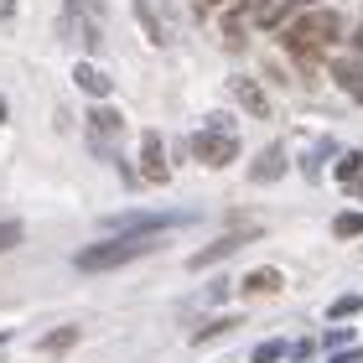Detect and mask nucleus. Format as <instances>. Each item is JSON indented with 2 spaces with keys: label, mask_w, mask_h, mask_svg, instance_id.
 I'll use <instances>...</instances> for the list:
<instances>
[{
  "label": "nucleus",
  "mask_w": 363,
  "mask_h": 363,
  "mask_svg": "<svg viewBox=\"0 0 363 363\" xmlns=\"http://www.w3.org/2000/svg\"><path fill=\"white\" fill-rule=\"evenodd\" d=\"M342 37V16L337 11H306V16H296V21L286 26V47H291V52H317V47H333Z\"/></svg>",
  "instance_id": "2"
},
{
  "label": "nucleus",
  "mask_w": 363,
  "mask_h": 363,
  "mask_svg": "<svg viewBox=\"0 0 363 363\" xmlns=\"http://www.w3.org/2000/svg\"><path fill=\"white\" fill-rule=\"evenodd\" d=\"M0 16H16V0H0Z\"/></svg>",
  "instance_id": "22"
},
{
  "label": "nucleus",
  "mask_w": 363,
  "mask_h": 363,
  "mask_svg": "<svg viewBox=\"0 0 363 363\" xmlns=\"http://www.w3.org/2000/svg\"><path fill=\"white\" fill-rule=\"evenodd\" d=\"M244 317H218V322H208V327H197V337L192 342H213V337H218V333H234V327H239Z\"/></svg>",
  "instance_id": "16"
},
{
  "label": "nucleus",
  "mask_w": 363,
  "mask_h": 363,
  "mask_svg": "<svg viewBox=\"0 0 363 363\" xmlns=\"http://www.w3.org/2000/svg\"><path fill=\"white\" fill-rule=\"evenodd\" d=\"M89 130H94L99 140H114V135L125 130V120H120V109H94V114H89Z\"/></svg>",
  "instance_id": "11"
},
{
  "label": "nucleus",
  "mask_w": 363,
  "mask_h": 363,
  "mask_svg": "<svg viewBox=\"0 0 363 363\" xmlns=\"http://www.w3.org/2000/svg\"><path fill=\"white\" fill-rule=\"evenodd\" d=\"M78 337H84L78 327H57V333H47V337H42V353H68Z\"/></svg>",
  "instance_id": "14"
},
{
  "label": "nucleus",
  "mask_w": 363,
  "mask_h": 363,
  "mask_svg": "<svg viewBox=\"0 0 363 363\" xmlns=\"http://www.w3.org/2000/svg\"><path fill=\"white\" fill-rule=\"evenodd\" d=\"M161 250V234H114V239H104V244H89L84 255H73V265L78 270H120V265H130V259H140V255H156Z\"/></svg>",
  "instance_id": "1"
},
{
  "label": "nucleus",
  "mask_w": 363,
  "mask_h": 363,
  "mask_svg": "<svg viewBox=\"0 0 363 363\" xmlns=\"http://www.w3.org/2000/svg\"><path fill=\"white\" fill-rule=\"evenodd\" d=\"M280 358H286V342H280V337H270V342L255 348V363H280Z\"/></svg>",
  "instance_id": "17"
},
{
  "label": "nucleus",
  "mask_w": 363,
  "mask_h": 363,
  "mask_svg": "<svg viewBox=\"0 0 363 363\" xmlns=\"http://www.w3.org/2000/svg\"><path fill=\"white\" fill-rule=\"evenodd\" d=\"M73 84L84 89L89 99H109V94H114V78H109L104 68H94V62H78V68H73Z\"/></svg>",
  "instance_id": "7"
},
{
  "label": "nucleus",
  "mask_w": 363,
  "mask_h": 363,
  "mask_svg": "<svg viewBox=\"0 0 363 363\" xmlns=\"http://www.w3.org/2000/svg\"><path fill=\"white\" fill-rule=\"evenodd\" d=\"M280 286H286L280 270H250V275H244V296H275Z\"/></svg>",
  "instance_id": "10"
},
{
  "label": "nucleus",
  "mask_w": 363,
  "mask_h": 363,
  "mask_svg": "<svg viewBox=\"0 0 363 363\" xmlns=\"http://www.w3.org/2000/svg\"><path fill=\"white\" fill-rule=\"evenodd\" d=\"M348 342H353V333H348V327H337V333H333V337H327V348H333V353H337V348H348Z\"/></svg>",
  "instance_id": "21"
},
{
  "label": "nucleus",
  "mask_w": 363,
  "mask_h": 363,
  "mask_svg": "<svg viewBox=\"0 0 363 363\" xmlns=\"http://www.w3.org/2000/svg\"><path fill=\"white\" fill-rule=\"evenodd\" d=\"M333 84L348 89L353 99H363V62L358 57H333Z\"/></svg>",
  "instance_id": "9"
},
{
  "label": "nucleus",
  "mask_w": 363,
  "mask_h": 363,
  "mask_svg": "<svg viewBox=\"0 0 363 363\" xmlns=\"http://www.w3.org/2000/svg\"><path fill=\"white\" fill-rule=\"evenodd\" d=\"M333 234H337V239H363V213H337V218H333Z\"/></svg>",
  "instance_id": "15"
},
{
  "label": "nucleus",
  "mask_w": 363,
  "mask_h": 363,
  "mask_svg": "<svg viewBox=\"0 0 363 363\" xmlns=\"http://www.w3.org/2000/svg\"><path fill=\"white\" fill-rule=\"evenodd\" d=\"M358 306H363V296H337V301H333V322H348Z\"/></svg>",
  "instance_id": "18"
},
{
  "label": "nucleus",
  "mask_w": 363,
  "mask_h": 363,
  "mask_svg": "<svg viewBox=\"0 0 363 363\" xmlns=\"http://www.w3.org/2000/svg\"><path fill=\"white\" fill-rule=\"evenodd\" d=\"M192 151H197V161H203V167H228V161L239 156V140L223 135V130H197Z\"/></svg>",
  "instance_id": "3"
},
{
  "label": "nucleus",
  "mask_w": 363,
  "mask_h": 363,
  "mask_svg": "<svg viewBox=\"0 0 363 363\" xmlns=\"http://www.w3.org/2000/svg\"><path fill=\"white\" fill-rule=\"evenodd\" d=\"M280 11H286V0H265V6H259V26H275Z\"/></svg>",
  "instance_id": "20"
},
{
  "label": "nucleus",
  "mask_w": 363,
  "mask_h": 363,
  "mask_svg": "<svg viewBox=\"0 0 363 363\" xmlns=\"http://www.w3.org/2000/svg\"><path fill=\"white\" fill-rule=\"evenodd\" d=\"M135 21L145 26V37H151V47H167V26L156 21V11L145 6V0H135Z\"/></svg>",
  "instance_id": "12"
},
{
  "label": "nucleus",
  "mask_w": 363,
  "mask_h": 363,
  "mask_svg": "<svg viewBox=\"0 0 363 363\" xmlns=\"http://www.w3.org/2000/svg\"><path fill=\"white\" fill-rule=\"evenodd\" d=\"M140 172H145V182H167V177H172V161H167V140H161V130H140Z\"/></svg>",
  "instance_id": "5"
},
{
  "label": "nucleus",
  "mask_w": 363,
  "mask_h": 363,
  "mask_svg": "<svg viewBox=\"0 0 363 363\" xmlns=\"http://www.w3.org/2000/svg\"><path fill=\"white\" fill-rule=\"evenodd\" d=\"M244 244H255V228H234V234H223V239H213V244H208V250H197V255L187 259V265H192V270H208V265H223V259H228V255H234V250H244Z\"/></svg>",
  "instance_id": "4"
},
{
  "label": "nucleus",
  "mask_w": 363,
  "mask_h": 363,
  "mask_svg": "<svg viewBox=\"0 0 363 363\" xmlns=\"http://www.w3.org/2000/svg\"><path fill=\"white\" fill-rule=\"evenodd\" d=\"M213 6H218V0H213Z\"/></svg>",
  "instance_id": "25"
},
{
  "label": "nucleus",
  "mask_w": 363,
  "mask_h": 363,
  "mask_svg": "<svg viewBox=\"0 0 363 363\" xmlns=\"http://www.w3.org/2000/svg\"><path fill=\"white\" fill-rule=\"evenodd\" d=\"M358 192H363V182H358Z\"/></svg>",
  "instance_id": "24"
},
{
  "label": "nucleus",
  "mask_w": 363,
  "mask_h": 363,
  "mask_svg": "<svg viewBox=\"0 0 363 363\" xmlns=\"http://www.w3.org/2000/svg\"><path fill=\"white\" fill-rule=\"evenodd\" d=\"M228 94H234V104H244V109H250V114H270V99L265 94H259V84H255V78H228Z\"/></svg>",
  "instance_id": "8"
},
{
  "label": "nucleus",
  "mask_w": 363,
  "mask_h": 363,
  "mask_svg": "<svg viewBox=\"0 0 363 363\" xmlns=\"http://www.w3.org/2000/svg\"><path fill=\"white\" fill-rule=\"evenodd\" d=\"M250 177H255V182H265V187H270V182H280V177H286V145H265V151L255 156Z\"/></svg>",
  "instance_id": "6"
},
{
  "label": "nucleus",
  "mask_w": 363,
  "mask_h": 363,
  "mask_svg": "<svg viewBox=\"0 0 363 363\" xmlns=\"http://www.w3.org/2000/svg\"><path fill=\"white\" fill-rule=\"evenodd\" d=\"M0 120H11V104H6V99H0Z\"/></svg>",
  "instance_id": "23"
},
{
  "label": "nucleus",
  "mask_w": 363,
  "mask_h": 363,
  "mask_svg": "<svg viewBox=\"0 0 363 363\" xmlns=\"http://www.w3.org/2000/svg\"><path fill=\"white\" fill-rule=\"evenodd\" d=\"M16 244H21V223H16V218H6V223H0V255H6V250H16Z\"/></svg>",
  "instance_id": "19"
},
{
  "label": "nucleus",
  "mask_w": 363,
  "mask_h": 363,
  "mask_svg": "<svg viewBox=\"0 0 363 363\" xmlns=\"http://www.w3.org/2000/svg\"><path fill=\"white\" fill-rule=\"evenodd\" d=\"M337 182H363V151H342L337 156V167H333Z\"/></svg>",
  "instance_id": "13"
}]
</instances>
